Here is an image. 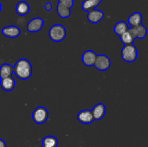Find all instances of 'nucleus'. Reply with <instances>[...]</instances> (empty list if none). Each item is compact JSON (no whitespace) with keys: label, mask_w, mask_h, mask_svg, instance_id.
<instances>
[{"label":"nucleus","mask_w":148,"mask_h":147,"mask_svg":"<svg viewBox=\"0 0 148 147\" xmlns=\"http://www.w3.org/2000/svg\"><path fill=\"white\" fill-rule=\"evenodd\" d=\"M33 68L30 62L26 59H20L13 66V73L18 79L27 80L31 76Z\"/></svg>","instance_id":"f257e3e1"},{"label":"nucleus","mask_w":148,"mask_h":147,"mask_svg":"<svg viewBox=\"0 0 148 147\" xmlns=\"http://www.w3.org/2000/svg\"><path fill=\"white\" fill-rule=\"evenodd\" d=\"M66 30L64 26L60 24L52 25L49 30V37L53 42H61L64 40Z\"/></svg>","instance_id":"f03ea898"},{"label":"nucleus","mask_w":148,"mask_h":147,"mask_svg":"<svg viewBox=\"0 0 148 147\" xmlns=\"http://www.w3.org/2000/svg\"><path fill=\"white\" fill-rule=\"evenodd\" d=\"M42 147H43V146H42Z\"/></svg>","instance_id":"393cba45"},{"label":"nucleus","mask_w":148,"mask_h":147,"mask_svg":"<svg viewBox=\"0 0 148 147\" xmlns=\"http://www.w3.org/2000/svg\"><path fill=\"white\" fill-rule=\"evenodd\" d=\"M104 16L105 14H104L103 12L100 10H97V9H93V10L88 12L87 19L90 22L97 24L103 19Z\"/></svg>","instance_id":"1a4fd4ad"},{"label":"nucleus","mask_w":148,"mask_h":147,"mask_svg":"<svg viewBox=\"0 0 148 147\" xmlns=\"http://www.w3.org/2000/svg\"><path fill=\"white\" fill-rule=\"evenodd\" d=\"M1 3H0V12H1Z\"/></svg>","instance_id":"b1692460"},{"label":"nucleus","mask_w":148,"mask_h":147,"mask_svg":"<svg viewBox=\"0 0 148 147\" xmlns=\"http://www.w3.org/2000/svg\"><path fill=\"white\" fill-rule=\"evenodd\" d=\"M106 111V106L104 105V104H96L91 110L94 120H101L105 116Z\"/></svg>","instance_id":"ddd939ff"},{"label":"nucleus","mask_w":148,"mask_h":147,"mask_svg":"<svg viewBox=\"0 0 148 147\" xmlns=\"http://www.w3.org/2000/svg\"><path fill=\"white\" fill-rule=\"evenodd\" d=\"M43 20L40 17H35L30 20L27 24V30L30 33L40 31L43 26Z\"/></svg>","instance_id":"6e6552de"},{"label":"nucleus","mask_w":148,"mask_h":147,"mask_svg":"<svg viewBox=\"0 0 148 147\" xmlns=\"http://www.w3.org/2000/svg\"><path fill=\"white\" fill-rule=\"evenodd\" d=\"M102 1V0H84L82 3V10L85 12H89L95 9Z\"/></svg>","instance_id":"dca6fc26"},{"label":"nucleus","mask_w":148,"mask_h":147,"mask_svg":"<svg viewBox=\"0 0 148 147\" xmlns=\"http://www.w3.org/2000/svg\"><path fill=\"white\" fill-rule=\"evenodd\" d=\"M129 25L127 22L124 21H120L118 22L116 24H115L114 27V31L117 35L120 36L124 33L125 32H127L129 30Z\"/></svg>","instance_id":"aec40b11"},{"label":"nucleus","mask_w":148,"mask_h":147,"mask_svg":"<svg viewBox=\"0 0 148 147\" xmlns=\"http://www.w3.org/2000/svg\"><path fill=\"white\" fill-rule=\"evenodd\" d=\"M111 64V60L107 56L103 54L97 55L96 59H95L94 66L98 70L104 71L108 70L110 68Z\"/></svg>","instance_id":"423d86ee"},{"label":"nucleus","mask_w":148,"mask_h":147,"mask_svg":"<svg viewBox=\"0 0 148 147\" xmlns=\"http://www.w3.org/2000/svg\"><path fill=\"white\" fill-rule=\"evenodd\" d=\"M74 5V0H59L56 12L61 18L66 19L70 16L71 8Z\"/></svg>","instance_id":"7ed1b4c3"},{"label":"nucleus","mask_w":148,"mask_h":147,"mask_svg":"<svg viewBox=\"0 0 148 147\" xmlns=\"http://www.w3.org/2000/svg\"><path fill=\"white\" fill-rule=\"evenodd\" d=\"M13 66L9 63H3L0 66V79L12 76Z\"/></svg>","instance_id":"a211bd4d"},{"label":"nucleus","mask_w":148,"mask_h":147,"mask_svg":"<svg viewBox=\"0 0 148 147\" xmlns=\"http://www.w3.org/2000/svg\"><path fill=\"white\" fill-rule=\"evenodd\" d=\"M16 12L20 16H24L28 14L30 12V5L25 1H19L16 5Z\"/></svg>","instance_id":"f3484780"},{"label":"nucleus","mask_w":148,"mask_h":147,"mask_svg":"<svg viewBox=\"0 0 148 147\" xmlns=\"http://www.w3.org/2000/svg\"><path fill=\"white\" fill-rule=\"evenodd\" d=\"M52 8H53V6H52V4L51 2H46L44 4V9L46 11H51L52 10Z\"/></svg>","instance_id":"4be33fe9"},{"label":"nucleus","mask_w":148,"mask_h":147,"mask_svg":"<svg viewBox=\"0 0 148 147\" xmlns=\"http://www.w3.org/2000/svg\"><path fill=\"white\" fill-rule=\"evenodd\" d=\"M77 120L82 124H90L94 121L93 116L90 110L85 109L79 111L77 115Z\"/></svg>","instance_id":"0eeeda50"},{"label":"nucleus","mask_w":148,"mask_h":147,"mask_svg":"<svg viewBox=\"0 0 148 147\" xmlns=\"http://www.w3.org/2000/svg\"><path fill=\"white\" fill-rule=\"evenodd\" d=\"M143 22V16L141 13L138 12L132 13L130 14L128 18V24H130V27H136L142 24Z\"/></svg>","instance_id":"2eb2a0df"},{"label":"nucleus","mask_w":148,"mask_h":147,"mask_svg":"<svg viewBox=\"0 0 148 147\" xmlns=\"http://www.w3.org/2000/svg\"><path fill=\"white\" fill-rule=\"evenodd\" d=\"M1 33L8 38H16L20 35V29L16 25H8L1 30Z\"/></svg>","instance_id":"9d476101"},{"label":"nucleus","mask_w":148,"mask_h":147,"mask_svg":"<svg viewBox=\"0 0 148 147\" xmlns=\"http://www.w3.org/2000/svg\"><path fill=\"white\" fill-rule=\"evenodd\" d=\"M137 49L133 44L124 45L121 51L123 60L127 63H132L137 58Z\"/></svg>","instance_id":"20e7f679"},{"label":"nucleus","mask_w":148,"mask_h":147,"mask_svg":"<svg viewBox=\"0 0 148 147\" xmlns=\"http://www.w3.org/2000/svg\"><path fill=\"white\" fill-rule=\"evenodd\" d=\"M129 31L131 33L132 35L135 40L136 38L139 39H143L145 37L146 35H147V29H146L145 26L143 24H140L136 27H131L129 28Z\"/></svg>","instance_id":"9b49d317"},{"label":"nucleus","mask_w":148,"mask_h":147,"mask_svg":"<svg viewBox=\"0 0 148 147\" xmlns=\"http://www.w3.org/2000/svg\"><path fill=\"white\" fill-rule=\"evenodd\" d=\"M0 147H7V144H6L5 141L1 139V138H0Z\"/></svg>","instance_id":"5701e85b"},{"label":"nucleus","mask_w":148,"mask_h":147,"mask_svg":"<svg viewBox=\"0 0 148 147\" xmlns=\"http://www.w3.org/2000/svg\"><path fill=\"white\" fill-rule=\"evenodd\" d=\"M58 139L53 135H47L42 140V146L43 147H57Z\"/></svg>","instance_id":"6ab92c4d"},{"label":"nucleus","mask_w":148,"mask_h":147,"mask_svg":"<svg viewBox=\"0 0 148 147\" xmlns=\"http://www.w3.org/2000/svg\"><path fill=\"white\" fill-rule=\"evenodd\" d=\"M119 37L120 40H121V42L124 45L133 44V42L134 41V38L133 37V36L132 35V34L130 33L129 30H127V32L123 33V34L121 35H120Z\"/></svg>","instance_id":"412c9836"},{"label":"nucleus","mask_w":148,"mask_h":147,"mask_svg":"<svg viewBox=\"0 0 148 147\" xmlns=\"http://www.w3.org/2000/svg\"><path fill=\"white\" fill-rule=\"evenodd\" d=\"M97 54L94 51L90 50H86L82 53V61L84 65L86 66H94L95 59H96Z\"/></svg>","instance_id":"f8f14e48"},{"label":"nucleus","mask_w":148,"mask_h":147,"mask_svg":"<svg viewBox=\"0 0 148 147\" xmlns=\"http://www.w3.org/2000/svg\"><path fill=\"white\" fill-rule=\"evenodd\" d=\"M49 118V112L47 109L43 106H38L33 110L32 118L35 123L43 124L47 121Z\"/></svg>","instance_id":"39448f33"},{"label":"nucleus","mask_w":148,"mask_h":147,"mask_svg":"<svg viewBox=\"0 0 148 147\" xmlns=\"http://www.w3.org/2000/svg\"><path fill=\"white\" fill-rule=\"evenodd\" d=\"M0 86L5 92H11L15 86V80L12 76L0 79Z\"/></svg>","instance_id":"4468645a"}]
</instances>
